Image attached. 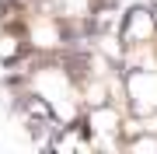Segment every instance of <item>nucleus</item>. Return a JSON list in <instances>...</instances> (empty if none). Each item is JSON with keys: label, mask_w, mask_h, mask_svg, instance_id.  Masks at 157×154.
<instances>
[{"label": "nucleus", "mask_w": 157, "mask_h": 154, "mask_svg": "<svg viewBox=\"0 0 157 154\" xmlns=\"http://www.w3.org/2000/svg\"><path fill=\"white\" fill-rule=\"evenodd\" d=\"M119 39L126 42V49H129V46H143V42H154V39H157V14H154V7L147 4V0L122 11Z\"/></svg>", "instance_id": "nucleus-1"}]
</instances>
